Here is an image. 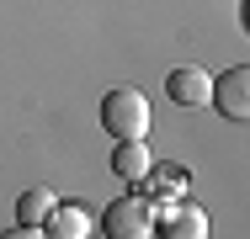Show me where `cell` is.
<instances>
[{"label":"cell","mask_w":250,"mask_h":239,"mask_svg":"<svg viewBox=\"0 0 250 239\" xmlns=\"http://www.w3.org/2000/svg\"><path fill=\"white\" fill-rule=\"evenodd\" d=\"M0 239H48V234H43V229H27V223H16V229H5Z\"/></svg>","instance_id":"30bf717a"},{"label":"cell","mask_w":250,"mask_h":239,"mask_svg":"<svg viewBox=\"0 0 250 239\" xmlns=\"http://www.w3.org/2000/svg\"><path fill=\"white\" fill-rule=\"evenodd\" d=\"M208 106H218L229 122H245L250 117V69L245 64H234V69H224L218 80H213V101Z\"/></svg>","instance_id":"277c9868"},{"label":"cell","mask_w":250,"mask_h":239,"mask_svg":"<svg viewBox=\"0 0 250 239\" xmlns=\"http://www.w3.org/2000/svg\"><path fill=\"white\" fill-rule=\"evenodd\" d=\"M154 170V154H149V143L144 139H117V149H112V176H123V181H144Z\"/></svg>","instance_id":"8992f818"},{"label":"cell","mask_w":250,"mask_h":239,"mask_svg":"<svg viewBox=\"0 0 250 239\" xmlns=\"http://www.w3.org/2000/svg\"><path fill=\"white\" fill-rule=\"evenodd\" d=\"M53 207H59V197H53L48 186H32V191H21V197H16V223H27V229H43Z\"/></svg>","instance_id":"ba28073f"},{"label":"cell","mask_w":250,"mask_h":239,"mask_svg":"<svg viewBox=\"0 0 250 239\" xmlns=\"http://www.w3.org/2000/svg\"><path fill=\"white\" fill-rule=\"evenodd\" d=\"M139 186H144V197H170V202H176V197L187 191V170H181V165H165V170L154 165Z\"/></svg>","instance_id":"9c48e42d"},{"label":"cell","mask_w":250,"mask_h":239,"mask_svg":"<svg viewBox=\"0 0 250 239\" xmlns=\"http://www.w3.org/2000/svg\"><path fill=\"white\" fill-rule=\"evenodd\" d=\"M165 96H170L176 106H208V101H213V75L197 69V64H181V69L165 75Z\"/></svg>","instance_id":"5b68a950"},{"label":"cell","mask_w":250,"mask_h":239,"mask_svg":"<svg viewBox=\"0 0 250 239\" xmlns=\"http://www.w3.org/2000/svg\"><path fill=\"white\" fill-rule=\"evenodd\" d=\"M154 234L160 239H208V213L192 202H160L154 207Z\"/></svg>","instance_id":"3957f363"},{"label":"cell","mask_w":250,"mask_h":239,"mask_svg":"<svg viewBox=\"0 0 250 239\" xmlns=\"http://www.w3.org/2000/svg\"><path fill=\"white\" fill-rule=\"evenodd\" d=\"M43 234L48 239H91V207L59 202V207L48 213V223H43Z\"/></svg>","instance_id":"52a82bcc"},{"label":"cell","mask_w":250,"mask_h":239,"mask_svg":"<svg viewBox=\"0 0 250 239\" xmlns=\"http://www.w3.org/2000/svg\"><path fill=\"white\" fill-rule=\"evenodd\" d=\"M101 234L106 239H149L154 234V202L149 197H117L101 213Z\"/></svg>","instance_id":"7a4b0ae2"},{"label":"cell","mask_w":250,"mask_h":239,"mask_svg":"<svg viewBox=\"0 0 250 239\" xmlns=\"http://www.w3.org/2000/svg\"><path fill=\"white\" fill-rule=\"evenodd\" d=\"M101 128L112 139H144L149 133V96L133 91V85H117V91L101 96Z\"/></svg>","instance_id":"6da1fadb"}]
</instances>
